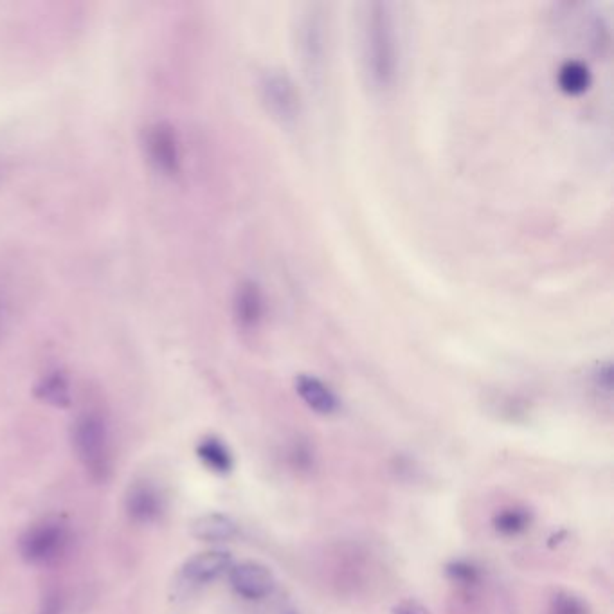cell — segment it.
<instances>
[{
  "instance_id": "obj_4",
  "label": "cell",
  "mask_w": 614,
  "mask_h": 614,
  "mask_svg": "<svg viewBox=\"0 0 614 614\" xmlns=\"http://www.w3.org/2000/svg\"><path fill=\"white\" fill-rule=\"evenodd\" d=\"M323 19L317 8L310 6L299 22V51L307 67L310 82L319 83L325 69V33Z\"/></svg>"
},
{
  "instance_id": "obj_22",
  "label": "cell",
  "mask_w": 614,
  "mask_h": 614,
  "mask_svg": "<svg viewBox=\"0 0 614 614\" xmlns=\"http://www.w3.org/2000/svg\"><path fill=\"white\" fill-rule=\"evenodd\" d=\"M596 384L600 386V389H604L605 393H611L613 388V371H611V364H604L600 366L595 373Z\"/></svg>"
},
{
  "instance_id": "obj_11",
  "label": "cell",
  "mask_w": 614,
  "mask_h": 614,
  "mask_svg": "<svg viewBox=\"0 0 614 614\" xmlns=\"http://www.w3.org/2000/svg\"><path fill=\"white\" fill-rule=\"evenodd\" d=\"M191 535L197 541L218 544V542H229L235 539L240 528L233 517L220 512H211L197 517L190 526Z\"/></svg>"
},
{
  "instance_id": "obj_21",
  "label": "cell",
  "mask_w": 614,
  "mask_h": 614,
  "mask_svg": "<svg viewBox=\"0 0 614 614\" xmlns=\"http://www.w3.org/2000/svg\"><path fill=\"white\" fill-rule=\"evenodd\" d=\"M38 614H64V602H62L60 595H56V593L47 595L40 605Z\"/></svg>"
},
{
  "instance_id": "obj_10",
  "label": "cell",
  "mask_w": 614,
  "mask_h": 614,
  "mask_svg": "<svg viewBox=\"0 0 614 614\" xmlns=\"http://www.w3.org/2000/svg\"><path fill=\"white\" fill-rule=\"evenodd\" d=\"M296 393L305 402L308 409H312L317 415L330 416L339 411V398L334 393V389L325 384L323 380L317 379L314 375H298L296 379Z\"/></svg>"
},
{
  "instance_id": "obj_18",
  "label": "cell",
  "mask_w": 614,
  "mask_h": 614,
  "mask_svg": "<svg viewBox=\"0 0 614 614\" xmlns=\"http://www.w3.org/2000/svg\"><path fill=\"white\" fill-rule=\"evenodd\" d=\"M559 85L562 91L569 96H578L584 94L591 85V73L587 69V65L577 60H571L560 67Z\"/></svg>"
},
{
  "instance_id": "obj_2",
  "label": "cell",
  "mask_w": 614,
  "mask_h": 614,
  "mask_svg": "<svg viewBox=\"0 0 614 614\" xmlns=\"http://www.w3.org/2000/svg\"><path fill=\"white\" fill-rule=\"evenodd\" d=\"M71 442L89 478L105 483L112 472V440L107 418L100 411H83L74 418Z\"/></svg>"
},
{
  "instance_id": "obj_23",
  "label": "cell",
  "mask_w": 614,
  "mask_h": 614,
  "mask_svg": "<svg viewBox=\"0 0 614 614\" xmlns=\"http://www.w3.org/2000/svg\"><path fill=\"white\" fill-rule=\"evenodd\" d=\"M283 614H299L298 611H296V609H294V607H285V609H283Z\"/></svg>"
},
{
  "instance_id": "obj_5",
  "label": "cell",
  "mask_w": 614,
  "mask_h": 614,
  "mask_svg": "<svg viewBox=\"0 0 614 614\" xmlns=\"http://www.w3.org/2000/svg\"><path fill=\"white\" fill-rule=\"evenodd\" d=\"M233 564L235 560L229 551H200L182 564L181 571H179V582L181 586L188 587V589L208 586L211 582L227 575L229 569L233 568Z\"/></svg>"
},
{
  "instance_id": "obj_15",
  "label": "cell",
  "mask_w": 614,
  "mask_h": 614,
  "mask_svg": "<svg viewBox=\"0 0 614 614\" xmlns=\"http://www.w3.org/2000/svg\"><path fill=\"white\" fill-rule=\"evenodd\" d=\"M235 310L236 317L244 328H253V326L258 325L263 312L262 292L258 289V285L247 281L238 289Z\"/></svg>"
},
{
  "instance_id": "obj_12",
  "label": "cell",
  "mask_w": 614,
  "mask_h": 614,
  "mask_svg": "<svg viewBox=\"0 0 614 614\" xmlns=\"http://www.w3.org/2000/svg\"><path fill=\"white\" fill-rule=\"evenodd\" d=\"M197 458L202 461L204 467H208L211 472L218 476H226L231 470L235 469V458L233 452L227 447L226 442H222L218 436H206L197 443Z\"/></svg>"
},
{
  "instance_id": "obj_14",
  "label": "cell",
  "mask_w": 614,
  "mask_h": 614,
  "mask_svg": "<svg viewBox=\"0 0 614 614\" xmlns=\"http://www.w3.org/2000/svg\"><path fill=\"white\" fill-rule=\"evenodd\" d=\"M533 523V514L526 506L512 505L497 510L492 517V528L501 537H519Z\"/></svg>"
},
{
  "instance_id": "obj_17",
  "label": "cell",
  "mask_w": 614,
  "mask_h": 614,
  "mask_svg": "<svg viewBox=\"0 0 614 614\" xmlns=\"http://www.w3.org/2000/svg\"><path fill=\"white\" fill-rule=\"evenodd\" d=\"M445 575L451 580L454 586L472 591L478 589L483 584V569L479 568L476 562L467 559L451 560L445 566Z\"/></svg>"
},
{
  "instance_id": "obj_16",
  "label": "cell",
  "mask_w": 614,
  "mask_h": 614,
  "mask_svg": "<svg viewBox=\"0 0 614 614\" xmlns=\"http://www.w3.org/2000/svg\"><path fill=\"white\" fill-rule=\"evenodd\" d=\"M37 397L53 407H67L71 404V386L64 373H51L37 386Z\"/></svg>"
},
{
  "instance_id": "obj_9",
  "label": "cell",
  "mask_w": 614,
  "mask_h": 614,
  "mask_svg": "<svg viewBox=\"0 0 614 614\" xmlns=\"http://www.w3.org/2000/svg\"><path fill=\"white\" fill-rule=\"evenodd\" d=\"M227 577L231 589L245 600H263L276 589V578L271 569L254 560L233 564Z\"/></svg>"
},
{
  "instance_id": "obj_1",
  "label": "cell",
  "mask_w": 614,
  "mask_h": 614,
  "mask_svg": "<svg viewBox=\"0 0 614 614\" xmlns=\"http://www.w3.org/2000/svg\"><path fill=\"white\" fill-rule=\"evenodd\" d=\"M362 58L371 83L388 87L397 73V44L388 4L371 2L362 19Z\"/></svg>"
},
{
  "instance_id": "obj_20",
  "label": "cell",
  "mask_w": 614,
  "mask_h": 614,
  "mask_svg": "<svg viewBox=\"0 0 614 614\" xmlns=\"http://www.w3.org/2000/svg\"><path fill=\"white\" fill-rule=\"evenodd\" d=\"M391 614H433L422 602H418L415 598H406V600H400L397 604L393 605Z\"/></svg>"
},
{
  "instance_id": "obj_6",
  "label": "cell",
  "mask_w": 614,
  "mask_h": 614,
  "mask_svg": "<svg viewBox=\"0 0 614 614\" xmlns=\"http://www.w3.org/2000/svg\"><path fill=\"white\" fill-rule=\"evenodd\" d=\"M263 103L271 112L272 118L281 123L296 121L299 114V96L296 85L289 76L281 71H269L260 83Z\"/></svg>"
},
{
  "instance_id": "obj_8",
  "label": "cell",
  "mask_w": 614,
  "mask_h": 614,
  "mask_svg": "<svg viewBox=\"0 0 614 614\" xmlns=\"http://www.w3.org/2000/svg\"><path fill=\"white\" fill-rule=\"evenodd\" d=\"M166 501L161 488L148 479L132 481L125 492V512L137 524H154L163 517Z\"/></svg>"
},
{
  "instance_id": "obj_19",
  "label": "cell",
  "mask_w": 614,
  "mask_h": 614,
  "mask_svg": "<svg viewBox=\"0 0 614 614\" xmlns=\"http://www.w3.org/2000/svg\"><path fill=\"white\" fill-rule=\"evenodd\" d=\"M546 614H589V611H587L586 602L582 598H578L568 591H560L551 598Z\"/></svg>"
},
{
  "instance_id": "obj_13",
  "label": "cell",
  "mask_w": 614,
  "mask_h": 614,
  "mask_svg": "<svg viewBox=\"0 0 614 614\" xmlns=\"http://www.w3.org/2000/svg\"><path fill=\"white\" fill-rule=\"evenodd\" d=\"M20 299L15 281L0 272V346L10 337L19 316Z\"/></svg>"
},
{
  "instance_id": "obj_3",
  "label": "cell",
  "mask_w": 614,
  "mask_h": 614,
  "mask_svg": "<svg viewBox=\"0 0 614 614\" xmlns=\"http://www.w3.org/2000/svg\"><path fill=\"white\" fill-rule=\"evenodd\" d=\"M73 542L69 524L47 517L31 524L19 539L20 557L31 566H51L64 557Z\"/></svg>"
},
{
  "instance_id": "obj_7",
  "label": "cell",
  "mask_w": 614,
  "mask_h": 614,
  "mask_svg": "<svg viewBox=\"0 0 614 614\" xmlns=\"http://www.w3.org/2000/svg\"><path fill=\"white\" fill-rule=\"evenodd\" d=\"M145 148L157 172L170 177L181 172V146L175 130L168 123H155L148 128Z\"/></svg>"
}]
</instances>
